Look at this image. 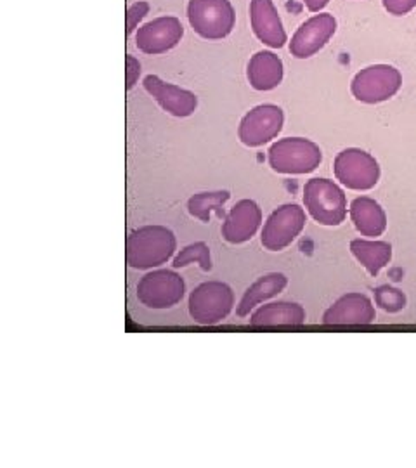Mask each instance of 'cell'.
Wrapping results in <instances>:
<instances>
[{
  "instance_id": "cell-1",
  "label": "cell",
  "mask_w": 416,
  "mask_h": 468,
  "mask_svg": "<svg viewBox=\"0 0 416 468\" xmlns=\"http://www.w3.org/2000/svg\"><path fill=\"white\" fill-rule=\"evenodd\" d=\"M177 249L176 234L165 226H143L127 238V264L133 269L160 268Z\"/></svg>"
},
{
  "instance_id": "cell-2",
  "label": "cell",
  "mask_w": 416,
  "mask_h": 468,
  "mask_svg": "<svg viewBox=\"0 0 416 468\" xmlns=\"http://www.w3.org/2000/svg\"><path fill=\"white\" fill-rule=\"evenodd\" d=\"M269 165L284 176H302L315 172L323 162V151L305 137H284L269 148Z\"/></svg>"
},
{
  "instance_id": "cell-3",
  "label": "cell",
  "mask_w": 416,
  "mask_h": 468,
  "mask_svg": "<svg viewBox=\"0 0 416 468\" xmlns=\"http://www.w3.org/2000/svg\"><path fill=\"white\" fill-rule=\"evenodd\" d=\"M304 205L321 226H340L347 218V197L330 179L315 177L304 186Z\"/></svg>"
},
{
  "instance_id": "cell-4",
  "label": "cell",
  "mask_w": 416,
  "mask_h": 468,
  "mask_svg": "<svg viewBox=\"0 0 416 468\" xmlns=\"http://www.w3.org/2000/svg\"><path fill=\"white\" fill-rule=\"evenodd\" d=\"M187 21L201 38L222 40L233 32L236 13L229 0H189Z\"/></svg>"
},
{
  "instance_id": "cell-5",
  "label": "cell",
  "mask_w": 416,
  "mask_h": 468,
  "mask_svg": "<svg viewBox=\"0 0 416 468\" xmlns=\"http://www.w3.org/2000/svg\"><path fill=\"white\" fill-rule=\"evenodd\" d=\"M189 316L197 324L214 326L222 323L233 311L231 286L222 282L201 283L189 295Z\"/></svg>"
},
{
  "instance_id": "cell-6",
  "label": "cell",
  "mask_w": 416,
  "mask_h": 468,
  "mask_svg": "<svg viewBox=\"0 0 416 468\" xmlns=\"http://www.w3.org/2000/svg\"><path fill=\"white\" fill-rule=\"evenodd\" d=\"M336 181L352 191H369L380 181V164L373 154L359 148L340 151L333 162Z\"/></svg>"
},
{
  "instance_id": "cell-7",
  "label": "cell",
  "mask_w": 416,
  "mask_h": 468,
  "mask_svg": "<svg viewBox=\"0 0 416 468\" xmlns=\"http://www.w3.org/2000/svg\"><path fill=\"white\" fill-rule=\"evenodd\" d=\"M402 87L400 69L390 65H371L363 68L352 79L350 92L356 100L365 104H379L392 100Z\"/></svg>"
},
{
  "instance_id": "cell-8",
  "label": "cell",
  "mask_w": 416,
  "mask_h": 468,
  "mask_svg": "<svg viewBox=\"0 0 416 468\" xmlns=\"http://www.w3.org/2000/svg\"><path fill=\"white\" fill-rule=\"evenodd\" d=\"M305 210L297 203H286L278 207L264 224L261 234L262 247L269 251L284 250L299 238L305 228Z\"/></svg>"
},
{
  "instance_id": "cell-9",
  "label": "cell",
  "mask_w": 416,
  "mask_h": 468,
  "mask_svg": "<svg viewBox=\"0 0 416 468\" xmlns=\"http://www.w3.org/2000/svg\"><path fill=\"white\" fill-rule=\"evenodd\" d=\"M186 283L176 271H151L137 284V299L150 309H170L183 301Z\"/></svg>"
},
{
  "instance_id": "cell-10",
  "label": "cell",
  "mask_w": 416,
  "mask_h": 468,
  "mask_svg": "<svg viewBox=\"0 0 416 468\" xmlns=\"http://www.w3.org/2000/svg\"><path fill=\"white\" fill-rule=\"evenodd\" d=\"M283 125L284 113L280 106L259 104L241 118L238 137L249 148H261L276 139L283 131Z\"/></svg>"
},
{
  "instance_id": "cell-11",
  "label": "cell",
  "mask_w": 416,
  "mask_h": 468,
  "mask_svg": "<svg viewBox=\"0 0 416 468\" xmlns=\"http://www.w3.org/2000/svg\"><path fill=\"white\" fill-rule=\"evenodd\" d=\"M183 37L184 27L179 17H155L153 21H148L141 28H137L135 46L148 56H160L177 48Z\"/></svg>"
},
{
  "instance_id": "cell-12",
  "label": "cell",
  "mask_w": 416,
  "mask_h": 468,
  "mask_svg": "<svg viewBox=\"0 0 416 468\" xmlns=\"http://www.w3.org/2000/svg\"><path fill=\"white\" fill-rule=\"evenodd\" d=\"M336 32V19L333 15L321 13L309 17L297 28L290 40V54L297 59H309L323 49Z\"/></svg>"
},
{
  "instance_id": "cell-13",
  "label": "cell",
  "mask_w": 416,
  "mask_h": 468,
  "mask_svg": "<svg viewBox=\"0 0 416 468\" xmlns=\"http://www.w3.org/2000/svg\"><path fill=\"white\" fill-rule=\"evenodd\" d=\"M143 87L151 98L162 106V110L172 117H191L198 108V98L195 92L179 85L165 82L158 75L144 77Z\"/></svg>"
},
{
  "instance_id": "cell-14",
  "label": "cell",
  "mask_w": 416,
  "mask_h": 468,
  "mask_svg": "<svg viewBox=\"0 0 416 468\" xmlns=\"http://www.w3.org/2000/svg\"><path fill=\"white\" fill-rule=\"evenodd\" d=\"M250 25L253 35L271 49H282L288 42L283 21L272 0H250Z\"/></svg>"
},
{
  "instance_id": "cell-15",
  "label": "cell",
  "mask_w": 416,
  "mask_h": 468,
  "mask_svg": "<svg viewBox=\"0 0 416 468\" xmlns=\"http://www.w3.org/2000/svg\"><path fill=\"white\" fill-rule=\"evenodd\" d=\"M262 224V210L257 201L240 200L222 224V238L231 245H241L250 241Z\"/></svg>"
},
{
  "instance_id": "cell-16",
  "label": "cell",
  "mask_w": 416,
  "mask_h": 468,
  "mask_svg": "<svg viewBox=\"0 0 416 468\" xmlns=\"http://www.w3.org/2000/svg\"><path fill=\"white\" fill-rule=\"evenodd\" d=\"M377 319V311L371 299L365 293H346L325 311V324H371Z\"/></svg>"
},
{
  "instance_id": "cell-17",
  "label": "cell",
  "mask_w": 416,
  "mask_h": 468,
  "mask_svg": "<svg viewBox=\"0 0 416 468\" xmlns=\"http://www.w3.org/2000/svg\"><path fill=\"white\" fill-rule=\"evenodd\" d=\"M284 67L280 56L271 50H259L250 58L247 79L251 89L259 92L274 90L283 82Z\"/></svg>"
},
{
  "instance_id": "cell-18",
  "label": "cell",
  "mask_w": 416,
  "mask_h": 468,
  "mask_svg": "<svg viewBox=\"0 0 416 468\" xmlns=\"http://www.w3.org/2000/svg\"><path fill=\"white\" fill-rule=\"evenodd\" d=\"M349 216L356 231L361 236L377 239L387 229V214L382 205L369 197H359L352 200Z\"/></svg>"
},
{
  "instance_id": "cell-19",
  "label": "cell",
  "mask_w": 416,
  "mask_h": 468,
  "mask_svg": "<svg viewBox=\"0 0 416 468\" xmlns=\"http://www.w3.org/2000/svg\"><path fill=\"white\" fill-rule=\"evenodd\" d=\"M286 284H288V278L283 272H269L261 276L255 283L250 284L247 292L243 293L241 301L236 307V314L240 318H247L257 305L280 295L286 288Z\"/></svg>"
},
{
  "instance_id": "cell-20",
  "label": "cell",
  "mask_w": 416,
  "mask_h": 468,
  "mask_svg": "<svg viewBox=\"0 0 416 468\" xmlns=\"http://www.w3.org/2000/svg\"><path fill=\"white\" fill-rule=\"evenodd\" d=\"M307 321L305 309L295 302H272L261 305L250 318L251 326H299Z\"/></svg>"
},
{
  "instance_id": "cell-21",
  "label": "cell",
  "mask_w": 416,
  "mask_h": 468,
  "mask_svg": "<svg viewBox=\"0 0 416 468\" xmlns=\"http://www.w3.org/2000/svg\"><path fill=\"white\" fill-rule=\"evenodd\" d=\"M350 253L367 269L369 276H379V272L392 261V245L380 239L357 238L350 241Z\"/></svg>"
},
{
  "instance_id": "cell-22",
  "label": "cell",
  "mask_w": 416,
  "mask_h": 468,
  "mask_svg": "<svg viewBox=\"0 0 416 468\" xmlns=\"http://www.w3.org/2000/svg\"><path fill=\"white\" fill-rule=\"evenodd\" d=\"M231 198L229 191H203L197 193L187 200V212L201 222H210L212 212L219 218H226L224 205Z\"/></svg>"
},
{
  "instance_id": "cell-23",
  "label": "cell",
  "mask_w": 416,
  "mask_h": 468,
  "mask_svg": "<svg viewBox=\"0 0 416 468\" xmlns=\"http://www.w3.org/2000/svg\"><path fill=\"white\" fill-rule=\"evenodd\" d=\"M189 264H198L205 272L212 271V257H210V249L205 241H197L191 243L187 247H184L183 250L179 251L174 257V268L183 269L187 268Z\"/></svg>"
},
{
  "instance_id": "cell-24",
  "label": "cell",
  "mask_w": 416,
  "mask_h": 468,
  "mask_svg": "<svg viewBox=\"0 0 416 468\" xmlns=\"http://www.w3.org/2000/svg\"><path fill=\"white\" fill-rule=\"evenodd\" d=\"M375 303L385 313L396 314L406 307V295L394 286L383 284L375 290Z\"/></svg>"
},
{
  "instance_id": "cell-25",
  "label": "cell",
  "mask_w": 416,
  "mask_h": 468,
  "mask_svg": "<svg viewBox=\"0 0 416 468\" xmlns=\"http://www.w3.org/2000/svg\"><path fill=\"white\" fill-rule=\"evenodd\" d=\"M150 4L146 0L133 2V5L127 9V35L137 32L139 23L150 15Z\"/></svg>"
},
{
  "instance_id": "cell-26",
  "label": "cell",
  "mask_w": 416,
  "mask_h": 468,
  "mask_svg": "<svg viewBox=\"0 0 416 468\" xmlns=\"http://www.w3.org/2000/svg\"><path fill=\"white\" fill-rule=\"evenodd\" d=\"M383 7L392 16H406L416 7V0H382Z\"/></svg>"
},
{
  "instance_id": "cell-27",
  "label": "cell",
  "mask_w": 416,
  "mask_h": 468,
  "mask_svg": "<svg viewBox=\"0 0 416 468\" xmlns=\"http://www.w3.org/2000/svg\"><path fill=\"white\" fill-rule=\"evenodd\" d=\"M141 63L135 59L133 54H127L125 58V73H127V90H133V87L139 82L141 77Z\"/></svg>"
},
{
  "instance_id": "cell-28",
  "label": "cell",
  "mask_w": 416,
  "mask_h": 468,
  "mask_svg": "<svg viewBox=\"0 0 416 468\" xmlns=\"http://www.w3.org/2000/svg\"><path fill=\"white\" fill-rule=\"evenodd\" d=\"M304 4L311 13H321L330 4V0H304Z\"/></svg>"
}]
</instances>
